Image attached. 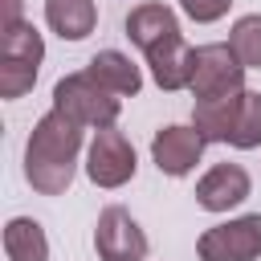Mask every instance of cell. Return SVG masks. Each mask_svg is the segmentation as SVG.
Returning a JSON list of instances; mask_svg holds the SVG:
<instances>
[{
    "mask_svg": "<svg viewBox=\"0 0 261 261\" xmlns=\"http://www.w3.org/2000/svg\"><path fill=\"white\" fill-rule=\"evenodd\" d=\"M82 130L69 114L45 110L24 143V179L41 196H61L73 184L77 171V151H82Z\"/></svg>",
    "mask_w": 261,
    "mask_h": 261,
    "instance_id": "cell-1",
    "label": "cell"
},
{
    "mask_svg": "<svg viewBox=\"0 0 261 261\" xmlns=\"http://www.w3.org/2000/svg\"><path fill=\"white\" fill-rule=\"evenodd\" d=\"M53 110L69 114L77 126H94V130H106L118 122V110H122V98L110 94L98 77H90L86 69L82 73H65L57 86H53Z\"/></svg>",
    "mask_w": 261,
    "mask_h": 261,
    "instance_id": "cell-2",
    "label": "cell"
},
{
    "mask_svg": "<svg viewBox=\"0 0 261 261\" xmlns=\"http://www.w3.org/2000/svg\"><path fill=\"white\" fill-rule=\"evenodd\" d=\"M192 98L196 102H212V98H228L245 90V65L232 53V45L212 41L196 49V65H192Z\"/></svg>",
    "mask_w": 261,
    "mask_h": 261,
    "instance_id": "cell-3",
    "label": "cell"
},
{
    "mask_svg": "<svg viewBox=\"0 0 261 261\" xmlns=\"http://www.w3.org/2000/svg\"><path fill=\"white\" fill-rule=\"evenodd\" d=\"M135 171H139V155H135L130 139L118 126L94 130L90 151H86V175L98 188H122V184L135 179Z\"/></svg>",
    "mask_w": 261,
    "mask_h": 261,
    "instance_id": "cell-4",
    "label": "cell"
},
{
    "mask_svg": "<svg viewBox=\"0 0 261 261\" xmlns=\"http://www.w3.org/2000/svg\"><path fill=\"white\" fill-rule=\"evenodd\" d=\"M200 261H257L261 257V212L212 224L196 241Z\"/></svg>",
    "mask_w": 261,
    "mask_h": 261,
    "instance_id": "cell-5",
    "label": "cell"
},
{
    "mask_svg": "<svg viewBox=\"0 0 261 261\" xmlns=\"http://www.w3.org/2000/svg\"><path fill=\"white\" fill-rule=\"evenodd\" d=\"M98 261H147V232L122 204H106L94 224Z\"/></svg>",
    "mask_w": 261,
    "mask_h": 261,
    "instance_id": "cell-6",
    "label": "cell"
},
{
    "mask_svg": "<svg viewBox=\"0 0 261 261\" xmlns=\"http://www.w3.org/2000/svg\"><path fill=\"white\" fill-rule=\"evenodd\" d=\"M204 135L196 130V126H184V122H171V126H159L155 130V139H151V159H155V167L163 171V175H188V171H196V163H200V155H204Z\"/></svg>",
    "mask_w": 261,
    "mask_h": 261,
    "instance_id": "cell-7",
    "label": "cell"
},
{
    "mask_svg": "<svg viewBox=\"0 0 261 261\" xmlns=\"http://www.w3.org/2000/svg\"><path fill=\"white\" fill-rule=\"evenodd\" d=\"M249 192H253V179L241 163H212L196 179V204L204 212H228V208L245 204Z\"/></svg>",
    "mask_w": 261,
    "mask_h": 261,
    "instance_id": "cell-8",
    "label": "cell"
},
{
    "mask_svg": "<svg viewBox=\"0 0 261 261\" xmlns=\"http://www.w3.org/2000/svg\"><path fill=\"white\" fill-rule=\"evenodd\" d=\"M147 57V69H151V77H155V86L159 90H188L192 86V65H196V49L184 41V33L179 37H171V41H163V45H155L151 53H143Z\"/></svg>",
    "mask_w": 261,
    "mask_h": 261,
    "instance_id": "cell-9",
    "label": "cell"
},
{
    "mask_svg": "<svg viewBox=\"0 0 261 261\" xmlns=\"http://www.w3.org/2000/svg\"><path fill=\"white\" fill-rule=\"evenodd\" d=\"M126 37H130L143 53H151L155 45L179 37V20H175V12H171L167 4L147 0V4H139V8L126 12Z\"/></svg>",
    "mask_w": 261,
    "mask_h": 261,
    "instance_id": "cell-10",
    "label": "cell"
},
{
    "mask_svg": "<svg viewBox=\"0 0 261 261\" xmlns=\"http://www.w3.org/2000/svg\"><path fill=\"white\" fill-rule=\"evenodd\" d=\"M86 73L98 77V82H102L110 94H118V98H135V94L143 90V73H139V65H135L126 53H118V49H102V53H94L90 65H86Z\"/></svg>",
    "mask_w": 261,
    "mask_h": 261,
    "instance_id": "cell-11",
    "label": "cell"
},
{
    "mask_svg": "<svg viewBox=\"0 0 261 261\" xmlns=\"http://www.w3.org/2000/svg\"><path fill=\"white\" fill-rule=\"evenodd\" d=\"M241 94H228V98H212V102H196L192 106V126L204 135V143H228L232 130H237V118H241Z\"/></svg>",
    "mask_w": 261,
    "mask_h": 261,
    "instance_id": "cell-12",
    "label": "cell"
},
{
    "mask_svg": "<svg viewBox=\"0 0 261 261\" xmlns=\"http://www.w3.org/2000/svg\"><path fill=\"white\" fill-rule=\"evenodd\" d=\"M45 20L61 41H86L98 24L94 0H45Z\"/></svg>",
    "mask_w": 261,
    "mask_h": 261,
    "instance_id": "cell-13",
    "label": "cell"
},
{
    "mask_svg": "<svg viewBox=\"0 0 261 261\" xmlns=\"http://www.w3.org/2000/svg\"><path fill=\"white\" fill-rule=\"evenodd\" d=\"M4 253L8 261H49V237L33 216H12L4 224Z\"/></svg>",
    "mask_w": 261,
    "mask_h": 261,
    "instance_id": "cell-14",
    "label": "cell"
},
{
    "mask_svg": "<svg viewBox=\"0 0 261 261\" xmlns=\"http://www.w3.org/2000/svg\"><path fill=\"white\" fill-rule=\"evenodd\" d=\"M0 57L29 61V65H41V61H45V41H41V33L33 29V20H20V24H12V29H0Z\"/></svg>",
    "mask_w": 261,
    "mask_h": 261,
    "instance_id": "cell-15",
    "label": "cell"
},
{
    "mask_svg": "<svg viewBox=\"0 0 261 261\" xmlns=\"http://www.w3.org/2000/svg\"><path fill=\"white\" fill-rule=\"evenodd\" d=\"M228 45H232V53L241 57L245 69H261V12L237 16V24L228 33Z\"/></svg>",
    "mask_w": 261,
    "mask_h": 261,
    "instance_id": "cell-16",
    "label": "cell"
},
{
    "mask_svg": "<svg viewBox=\"0 0 261 261\" xmlns=\"http://www.w3.org/2000/svg\"><path fill=\"white\" fill-rule=\"evenodd\" d=\"M237 151H253L261 147V94L257 90H245L241 98V118H237V130L228 139Z\"/></svg>",
    "mask_w": 261,
    "mask_h": 261,
    "instance_id": "cell-17",
    "label": "cell"
},
{
    "mask_svg": "<svg viewBox=\"0 0 261 261\" xmlns=\"http://www.w3.org/2000/svg\"><path fill=\"white\" fill-rule=\"evenodd\" d=\"M37 69H41V65L0 57V98H20V94H29V90L37 86Z\"/></svg>",
    "mask_w": 261,
    "mask_h": 261,
    "instance_id": "cell-18",
    "label": "cell"
},
{
    "mask_svg": "<svg viewBox=\"0 0 261 261\" xmlns=\"http://www.w3.org/2000/svg\"><path fill=\"white\" fill-rule=\"evenodd\" d=\"M179 8H184L196 24H212V20H220V16L232 8V0H179Z\"/></svg>",
    "mask_w": 261,
    "mask_h": 261,
    "instance_id": "cell-19",
    "label": "cell"
},
{
    "mask_svg": "<svg viewBox=\"0 0 261 261\" xmlns=\"http://www.w3.org/2000/svg\"><path fill=\"white\" fill-rule=\"evenodd\" d=\"M24 16H20V0H4V24L0 29H12V24H20Z\"/></svg>",
    "mask_w": 261,
    "mask_h": 261,
    "instance_id": "cell-20",
    "label": "cell"
}]
</instances>
